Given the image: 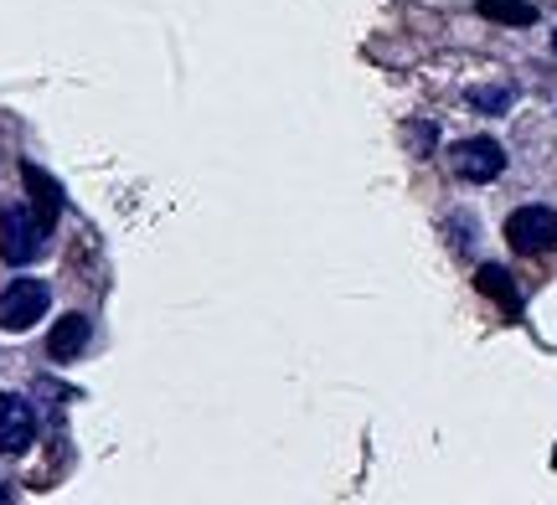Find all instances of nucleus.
Here are the masks:
<instances>
[{
    "mask_svg": "<svg viewBox=\"0 0 557 505\" xmlns=\"http://www.w3.org/2000/svg\"><path fill=\"white\" fill-rule=\"evenodd\" d=\"M517 103V88L511 83H491V88H470V109L475 114H506Z\"/></svg>",
    "mask_w": 557,
    "mask_h": 505,
    "instance_id": "nucleus-10",
    "label": "nucleus"
},
{
    "mask_svg": "<svg viewBox=\"0 0 557 505\" xmlns=\"http://www.w3.org/2000/svg\"><path fill=\"white\" fill-rule=\"evenodd\" d=\"M32 444H37V407L16 392H0V454L16 459Z\"/></svg>",
    "mask_w": 557,
    "mask_h": 505,
    "instance_id": "nucleus-4",
    "label": "nucleus"
},
{
    "mask_svg": "<svg viewBox=\"0 0 557 505\" xmlns=\"http://www.w3.org/2000/svg\"><path fill=\"white\" fill-rule=\"evenodd\" d=\"M480 16L500 21V26H532L537 5H527V0H480Z\"/></svg>",
    "mask_w": 557,
    "mask_h": 505,
    "instance_id": "nucleus-9",
    "label": "nucleus"
},
{
    "mask_svg": "<svg viewBox=\"0 0 557 505\" xmlns=\"http://www.w3.org/2000/svg\"><path fill=\"white\" fill-rule=\"evenodd\" d=\"M475 289H480V294H491V300H496L500 310L511 315V320L521 315V294H517V283H511V274H506V268H496V263H485V268L475 274Z\"/></svg>",
    "mask_w": 557,
    "mask_h": 505,
    "instance_id": "nucleus-7",
    "label": "nucleus"
},
{
    "mask_svg": "<svg viewBox=\"0 0 557 505\" xmlns=\"http://www.w3.org/2000/svg\"><path fill=\"white\" fill-rule=\"evenodd\" d=\"M5 501H16V490H11V485H0V505H5Z\"/></svg>",
    "mask_w": 557,
    "mask_h": 505,
    "instance_id": "nucleus-12",
    "label": "nucleus"
},
{
    "mask_svg": "<svg viewBox=\"0 0 557 505\" xmlns=\"http://www.w3.org/2000/svg\"><path fill=\"white\" fill-rule=\"evenodd\" d=\"M403 135H408V144H413L418 155H429V150H434V124H408Z\"/></svg>",
    "mask_w": 557,
    "mask_h": 505,
    "instance_id": "nucleus-11",
    "label": "nucleus"
},
{
    "mask_svg": "<svg viewBox=\"0 0 557 505\" xmlns=\"http://www.w3.org/2000/svg\"><path fill=\"white\" fill-rule=\"evenodd\" d=\"M88 336H94L88 315H62V320L52 325V336H47V356H52V362H73L83 345H88Z\"/></svg>",
    "mask_w": 557,
    "mask_h": 505,
    "instance_id": "nucleus-6",
    "label": "nucleus"
},
{
    "mask_svg": "<svg viewBox=\"0 0 557 505\" xmlns=\"http://www.w3.org/2000/svg\"><path fill=\"white\" fill-rule=\"evenodd\" d=\"M553 47H557V37H553Z\"/></svg>",
    "mask_w": 557,
    "mask_h": 505,
    "instance_id": "nucleus-13",
    "label": "nucleus"
},
{
    "mask_svg": "<svg viewBox=\"0 0 557 505\" xmlns=\"http://www.w3.org/2000/svg\"><path fill=\"white\" fill-rule=\"evenodd\" d=\"M47 304H52V289L41 279H11L0 289V330H32V325L47 315Z\"/></svg>",
    "mask_w": 557,
    "mask_h": 505,
    "instance_id": "nucleus-2",
    "label": "nucleus"
},
{
    "mask_svg": "<svg viewBox=\"0 0 557 505\" xmlns=\"http://www.w3.org/2000/svg\"><path fill=\"white\" fill-rule=\"evenodd\" d=\"M449 165H455L459 181L485 186V181H496L500 171H506V150H500L496 140H459L455 150H449Z\"/></svg>",
    "mask_w": 557,
    "mask_h": 505,
    "instance_id": "nucleus-5",
    "label": "nucleus"
},
{
    "mask_svg": "<svg viewBox=\"0 0 557 505\" xmlns=\"http://www.w3.org/2000/svg\"><path fill=\"white\" fill-rule=\"evenodd\" d=\"M506 243L527 253V258H542L557 248V212L553 206H521L506 217Z\"/></svg>",
    "mask_w": 557,
    "mask_h": 505,
    "instance_id": "nucleus-3",
    "label": "nucleus"
},
{
    "mask_svg": "<svg viewBox=\"0 0 557 505\" xmlns=\"http://www.w3.org/2000/svg\"><path fill=\"white\" fill-rule=\"evenodd\" d=\"M47 232H52V223H47L41 212H32V206H21V202L0 206V258L11 263V268L37 258L41 243H47Z\"/></svg>",
    "mask_w": 557,
    "mask_h": 505,
    "instance_id": "nucleus-1",
    "label": "nucleus"
},
{
    "mask_svg": "<svg viewBox=\"0 0 557 505\" xmlns=\"http://www.w3.org/2000/svg\"><path fill=\"white\" fill-rule=\"evenodd\" d=\"M21 176H26L32 197H37V212L47 217V223H58V212H62V186L52 181L47 171H37V165H21Z\"/></svg>",
    "mask_w": 557,
    "mask_h": 505,
    "instance_id": "nucleus-8",
    "label": "nucleus"
}]
</instances>
